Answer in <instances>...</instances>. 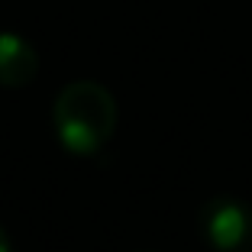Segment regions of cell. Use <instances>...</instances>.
I'll use <instances>...</instances> for the list:
<instances>
[{"mask_svg":"<svg viewBox=\"0 0 252 252\" xmlns=\"http://www.w3.org/2000/svg\"><path fill=\"white\" fill-rule=\"evenodd\" d=\"M36 74H39L36 49L16 32H0V84L3 88H26Z\"/></svg>","mask_w":252,"mask_h":252,"instance_id":"cell-3","label":"cell"},{"mask_svg":"<svg viewBox=\"0 0 252 252\" xmlns=\"http://www.w3.org/2000/svg\"><path fill=\"white\" fill-rule=\"evenodd\" d=\"M52 126L59 142L74 156H94L117 129V100L97 81H71L52 104Z\"/></svg>","mask_w":252,"mask_h":252,"instance_id":"cell-1","label":"cell"},{"mask_svg":"<svg viewBox=\"0 0 252 252\" xmlns=\"http://www.w3.org/2000/svg\"><path fill=\"white\" fill-rule=\"evenodd\" d=\"M0 252H10V236H7L3 226H0Z\"/></svg>","mask_w":252,"mask_h":252,"instance_id":"cell-4","label":"cell"},{"mask_svg":"<svg viewBox=\"0 0 252 252\" xmlns=\"http://www.w3.org/2000/svg\"><path fill=\"white\" fill-rule=\"evenodd\" d=\"M200 233L217 252L252 249V207L230 194L210 197L200 210Z\"/></svg>","mask_w":252,"mask_h":252,"instance_id":"cell-2","label":"cell"}]
</instances>
